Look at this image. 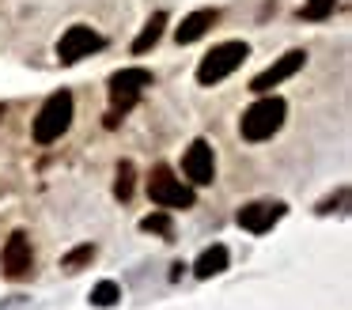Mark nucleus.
<instances>
[{
	"label": "nucleus",
	"instance_id": "1",
	"mask_svg": "<svg viewBox=\"0 0 352 310\" xmlns=\"http://www.w3.org/2000/svg\"><path fill=\"white\" fill-rule=\"evenodd\" d=\"M284 118H288V102L269 91V95H261L254 106L243 110V118H239V133H243V140H250V144L273 140V136L280 133Z\"/></svg>",
	"mask_w": 352,
	"mask_h": 310
},
{
	"label": "nucleus",
	"instance_id": "2",
	"mask_svg": "<svg viewBox=\"0 0 352 310\" xmlns=\"http://www.w3.org/2000/svg\"><path fill=\"white\" fill-rule=\"evenodd\" d=\"M72 110H76V102H72V91H54V95L42 102V110H38V118H34V144H54V140H61L65 133H69V125H72Z\"/></svg>",
	"mask_w": 352,
	"mask_h": 310
},
{
	"label": "nucleus",
	"instance_id": "3",
	"mask_svg": "<svg viewBox=\"0 0 352 310\" xmlns=\"http://www.w3.org/2000/svg\"><path fill=\"white\" fill-rule=\"evenodd\" d=\"M246 57H250V45H246V42H220V45H212V49L201 57V65H197V83H201V87H212V83L228 80V76L235 72Z\"/></svg>",
	"mask_w": 352,
	"mask_h": 310
},
{
	"label": "nucleus",
	"instance_id": "4",
	"mask_svg": "<svg viewBox=\"0 0 352 310\" xmlns=\"http://www.w3.org/2000/svg\"><path fill=\"white\" fill-rule=\"evenodd\" d=\"M155 76L148 72V68H122V72L110 76L107 83V95H110V113H118V118H125V113L137 106L140 91L152 87Z\"/></svg>",
	"mask_w": 352,
	"mask_h": 310
},
{
	"label": "nucleus",
	"instance_id": "5",
	"mask_svg": "<svg viewBox=\"0 0 352 310\" xmlns=\"http://www.w3.org/2000/svg\"><path fill=\"white\" fill-rule=\"evenodd\" d=\"M148 197H152V204H160V208H193V204H197V193H193L182 178H175L170 166H155L152 170V178H148Z\"/></svg>",
	"mask_w": 352,
	"mask_h": 310
},
{
	"label": "nucleus",
	"instance_id": "6",
	"mask_svg": "<svg viewBox=\"0 0 352 310\" xmlns=\"http://www.w3.org/2000/svg\"><path fill=\"white\" fill-rule=\"evenodd\" d=\"M303 65H307V49H288L284 57H276L273 65L265 68V72L254 76V80H250V91H254V95H269V91L280 87L284 80H292V76H296Z\"/></svg>",
	"mask_w": 352,
	"mask_h": 310
},
{
	"label": "nucleus",
	"instance_id": "7",
	"mask_svg": "<svg viewBox=\"0 0 352 310\" xmlns=\"http://www.w3.org/2000/svg\"><path fill=\"white\" fill-rule=\"evenodd\" d=\"M95 49H102V34H95L91 27L76 23V27H69L61 34V42H57V60H61V65H76V60L91 57Z\"/></svg>",
	"mask_w": 352,
	"mask_h": 310
},
{
	"label": "nucleus",
	"instance_id": "8",
	"mask_svg": "<svg viewBox=\"0 0 352 310\" xmlns=\"http://www.w3.org/2000/svg\"><path fill=\"white\" fill-rule=\"evenodd\" d=\"M0 265H4V276L8 280H27L34 269V254H31V239L27 231H12V239L4 242V254H0Z\"/></svg>",
	"mask_w": 352,
	"mask_h": 310
},
{
	"label": "nucleus",
	"instance_id": "9",
	"mask_svg": "<svg viewBox=\"0 0 352 310\" xmlns=\"http://www.w3.org/2000/svg\"><path fill=\"white\" fill-rule=\"evenodd\" d=\"M182 170L193 186H212L216 181V155H212V144L208 140H193L182 155Z\"/></svg>",
	"mask_w": 352,
	"mask_h": 310
},
{
	"label": "nucleus",
	"instance_id": "10",
	"mask_svg": "<svg viewBox=\"0 0 352 310\" xmlns=\"http://www.w3.org/2000/svg\"><path fill=\"white\" fill-rule=\"evenodd\" d=\"M284 204L280 201H254V204H246V208H239V227L243 231H250V234H265V231H273V223L284 216Z\"/></svg>",
	"mask_w": 352,
	"mask_h": 310
},
{
	"label": "nucleus",
	"instance_id": "11",
	"mask_svg": "<svg viewBox=\"0 0 352 310\" xmlns=\"http://www.w3.org/2000/svg\"><path fill=\"white\" fill-rule=\"evenodd\" d=\"M220 23V12L216 8H197V12H190L182 23L175 27V42L178 45H190V42H197V38H205L208 30Z\"/></svg>",
	"mask_w": 352,
	"mask_h": 310
},
{
	"label": "nucleus",
	"instance_id": "12",
	"mask_svg": "<svg viewBox=\"0 0 352 310\" xmlns=\"http://www.w3.org/2000/svg\"><path fill=\"white\" fill-rule=\"evenodd\" d=\"M228 261H231V254H228V246H208V250H201V257L193 261V276L197 280H212V276H220L223 269H228Z\"/></svg>",
	"mask_w": 352,
	"mask_h": 310
},
{
	"label": "nucleus",
	"instance_id": "13",
	"mask_svg": "<svg viewBox=\"0 0 352 310\" xmlns=\"http://www.w3.org/2000/svg\"><path fill=\"white\" fill-rule=\"evenodd\" d=\"M163 27H167V12H155L152 19L144 23V30H140V34L133 38V53H148V49H155V42L163 38Z\"/></svg>",
	"mask_w": 352,
	"mask_h": 310
},
{
	"label": "nucleus",
	"instance_id": "14",
	"mask_svg": "<svg viewBox=\"0 0 352 310\" xmlns=\"http://www.w3.org/2000/svg\"><path fill=\"white\" fill-rule=\"evenodd\" d=\"M133 186H137V166H133L129 159H122V163H118L114 197H118V201H129V197H133Z\"/></svg>",
	"mask_w": 352,
	"mask_h": 310
},
{
	"label": "nucleus",
	"instance_id": "15",
	"mask_svg": "<svg viewBox=\"0 0 352 310\" xmlns=\"http://www.w3.org/2000/svg\"><path fill=\"white\" fill-rule=\"evenodd\" d=\"M122 299V287L114 284V280H102V284H95L91 287V307H114V302Z\"/></svg>",
	"mask_w": 352,
	"mask_h": 310
},
{
	"label": "nucleus",
	"instance_id": "16",
	"mask_svg": "<svg viewBox=\"0 0 352 310\" xmlns=\"http://www.w3.org/2000/svg\"><path fill=\"white\" fill-rule=\"evenodd\" d=\"M91 257H95V246H91V242H84V246L69 250V254L61 257V269H69V272H80L84 265H91Z\"/></svg>",
	"mask_w": 352,
	"mask_h": 310
},
{
	"label": "nucleus",
	"instance_id": "17",
	"mask_svg": "<svg viewBox=\"0 0 352 310\" xmlns=\"http://www.w3.org/2000/svg\"><path fill=\"white\" fill-rule=\"evenodd\" d=\"M140 231H148V234H163V239H170V234H175V223H170L167 212H152V216L140 219Z\"/></svg>",
	"mask_w": 352,
	"mask_h": 310
},
{
	"label": "nucleus",
	"instance_id": "18",
	"mask_svg": "<svg viewBox=\"0 0 352 310\" xmlns=\"http://www.w3.org/2000/svg\"><path fill=\"white\" fill-rule=\"evenodd\" d=\"M333 8H337V0H307V4L299 8V15H303V19H311V23H322V19H329V15H333Z\"/></svg>",
	"mask_w": 352,
	"mask_h": 310
},
{
	"label": "nucleus",
	"instance_id": "19",
	"mask_svg": "<svg viewBox=\"0 0 352 310\" xmlns=\"http://www.w3.org/2000/svg\"><path fill=\"white\" fill-rule=\"evenodd\" d=\"M0 118H4V106H0Z\"/></svg>",
	"mask_w": 352,
	"mask_h": 310
}]
</instances>
